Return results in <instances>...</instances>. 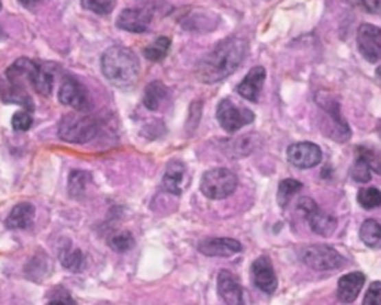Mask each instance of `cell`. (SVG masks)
<instances>
[{"label": "cell", "mask_w": 381, "mask_h": 305, "mask_svg": "<svg viewBox=\"0 0 381 305\" xmlns=\"http://www.w3.org/2000/svg\"><path fill=\"white\" fill-rule=\"evenodd\" d=\"M247 42L238 36L220 40L197 66V77L205 84H216L233 75L246 56Z\"/></svg>", "instance_id": "cell-1"}, {"label": "cell", "mask_w": 381, "mask_h": 305, "mask_svg": "<svg viewBox=\"0 0 381 305\" xmlns=\"http://www.w3.org/2000/svg\"><path fill=\"white\" fill-rule=\"evenodd\" d=\"M102 72L117 88H130L139 80V58L126 47H112L103 52Z\"/></svg>", "instance_id": "cell-2"}, {"label": "cell", "mask_w": 381, "mask_h": 305, "mask_svg": "<svg viewBox=\"0 0 381 305\" xmlns=\"http://www.w3.org/2000/svg\"><path fill=\"white\" fill-rule=\"evenodd\" d=\"M99 133V124L91 117L69 113L58 124V137L67 143H88Z\"/></svg>", "instance_id": "cell-3"}, {"label": "cell", "mask_w": 381, "mask_h": 305, "mask_svg": "<svg viewBox=\"0 0 381 305\" xmlns=\"http://www.w3.org/2000/svg\"><path fill=\"white\" fill-rule=\"evenodd\" d=\"M237 185L235 173L228 169H213L203 174L200 189L210 199H224L234 194Z\"/></svg>", "instance_id": "cell-4"}, {"label": "cell", "mask_w": 381, "mask_h": 305, "mask_svg": "<svg viewBox=\"0 0 381 305\" xmlns=\"http://www.w3.org/2000/svg\"><path fill=\"white\" fill-rule=\"evenodd\" d=\"M301 260L316 271H330L344 267L345 259L338 250L326 244H312L301 250Z\"/></svg>", "instance_id": "cell-5"}, {"label": "cell", "mask_w": 381, "mask_h": 305, "mask_svg": "<svg viewBox=\"0 0 381 305\" xmlns=\"http://www.w3.org/2000/svg\"><path fill=\"white\" fill-rule=\"evenodd\" d=\"M216 118L219 125L222 127L225 132L235 133L237 130L252 124L255 121V113L246 108H238L233 100L224 99L218 104Z\"/></svg>", "instance_id": "cell-6"}, {"label": "cell", "mask_w": 381, "mask_h": 305, "mask_svg": "<svg viewBox=\"0 0 381 305\" xmlns=\"http://www.w3.org/2000/svg\"><path fill=\"white\" fill-rule=\"evenodd\" d=\"M298 208L305 216L310 228H312V231L316 232L317 235H322V237H330V235H332L334 231L336 230L335 217L330 213L323 212L312 198H308V197L301 198L298 203Z\"/></svg>", "instance_id": "cell-7"}, {"label": "cell", "mask_w": 381, "mask_h": 305, "mask_svg": "<svg viewBox=\"0 0 381 305\" xmlns=\"http://www.w3.org/2000/svg\"><path fill=\"white\" fill-rule=\"evenodd\" d=\"M157 11L155 3H148L139 8H127L118 15L117 25L126 32L143 33L149 29Z\"/></svg>", "instance_id": "cell-8"}, {"label": "cell", "mask_w": 381, "mask_h": 305, "mask_svg": "<svg viewBox=\"0 0 381 305\" xmlns=\"http://www.w3.org/2000/svg\"><path fill=\"white\" fill-rule=\"evenodd\" d=\"M58 100L65 106L73 108L78 112H85L91 108L90 93L85 88V85L70 75L63 77L58 91Z\"/></svg>", "instance_id": "cell-9"}, {"label": "cell", "mask_w": 381, "mask_h": 305, "mask_svg": "<svg viewBox=\"0 0 381 305\" xmlns=\"http://www.w3.org/2000/svg\"><path fill=\"white\" fill-rule=\"evenodd\" d=\"M317 103H319V106L322 108V110L325 112V115L331 119V124L334 127L331 137H334L335 141L340 143H344L345 141H349L350 130H349L347 122H345L341 117L338 101L332 99L331 95H327V94H319Z\"/></svg>", "instance_id": "cell-10"}, {"label": "cell", "mask_w": 381, "mask_h": 305, "mask_svg": "<svg viewBox=\"0 0 381 305\" xmlns=\"http://www.w3.org/2000/svg\"><path fill=\"white\" fill-rule=\"evenodd\" d=\"M358 48L367 61L377 63L381 58V29L372 24H362L358 29Z\"/></svg>", "instance_id": "cell-11"}, {"label": "cell", "mask_w": 381, "mask_h": 305, "mask_svg": "<svg viewBox=\"0 0 381 305\" xmlns=\"http://www.w3.org/2000/svg\"><path fill=\"white\" fill-rule=\"evenodd\" d=\"M288 161L297 169H312L321 164L322 151L316 143L298 142L288 147Z\"/></svg>", "instance_id": "cell-12"}, {"label": "cell", "mask_w": 381, "mask_h": 305, "mask_svg": "<svg viewBox=\"0 0 381 305\" xmlns=\"http://www.w3.org/2000/svg\"><path fill=\"white\" fill-rule=\"evenodd\" d=\"M252 276L255 286L265 293H274L277 289V276L274 273L268 256H259L252 264Z\"/></svg>", "instance_id": "cell-13"}, {"label": "cell", "mask_w": 381, "mask_h": 305, "mask_svg": "<svg viewBox=\"0 0 381 305\" xmlns=\"http://www.w3.org/2000/svg\"><path fill=\"white\" fill-rule=\"evenodd\" d=\"M218 292L227 305H244L243 287L235 274L222 269L218 276Z\"/></svg>", "instance_id": "cell-14"}, {"label": "cell", "mask_w": 381, "mask_h": 305, "mask_svg": "<svg viewBox=\"0 0 381 305\" xmlns=\"http://www.w3.org/2000/svg\"><path fill=\"white\" fill-rule=\"evenodd\" d=\"M243 246L234 239H205L198 243V252L206 256L228 258L240 254Z\"/></svg>", "instance_id": "cell-15"}, {"label": "cell", "mask_w": 381, "mask_h": 305, "mask_svg": "<svg viewBox=\"0 0 381 305\" xmlns=\"http://www.w3.org/2000/svg\"><path fill=\"white\" fill-rule=\"evenodd\" d=\"M265 77H267V72H265V69L262 66L252 67L249 73L246 75L244 80L238 84L237 93L246 100L253 101V103L258 101L259 94L264 88Z\"/></svg>", "instance_id": "cell-16"}, {"label": "cell", "mask_w": 381, "mask_h": 305, "mask_svg": "<svg viewBox=\"0 0 381 305\" xmlns=\"http://www.w3.org/2000/svg\"><path fill=\"white\" fill-rule=\"evenodd\" d=\"M39 66H41L39 63H36V61H33L30 58H25V57L19 58L12 66L8 67V71H6L8 81H10V84H12V85L21 86V88H24V82L32 85L33 76L38 72Z\"/></svg>", "instance_id": "cell-17"}, {"label": "cell", "mask_w": 381, "mask_h": 305, "mask_svg": "<svg viewBox=\"0 0 381 305\" xmlns=\"http://www.w3.org/2000/svg\"><path fill=\"white\" fill-rule=\"evenodd\" d=\"M363 283H365V276L359 271L343 276L338 280V291H336L338 300L343 304L354 302L362 291Z\"/></svg>", "instance_id": "cell-18"}, {"label": "cell", "mask_w": 381, "mask_h": 305, "mask_svg": "<svg viewBox=\"0 0 381 305\" xmlns=\"http://www.w3.org/2000/svg\"><path fill=\"white\" fill-rule=\"evenodd\" d=\"M185 179H186V165L182 161H177V160L168 162L164 173V179H163V185L165 191L174 195H181L183 193Z\"/></svg>", "instance_id": "cell-19"}, {"label": "cell", "mask_w": 381, "mask_h": 305, "mask_svg": "<svg viewBox=\"0 0 381 305\" xmlns=\"http://www.w3.org/2000/svg\"><path fill=\"white\" fill-rule=\"evenodd\" d=\"M36 208L30 203H20L16 204L11 213L8 215L5 225L10 230H27L34 221Z\"/></svg>", "instance_id": "cell-20"}, {"label": "cell", "mask_w": 381, "mask_h": 305, "mask_svg": "<svg viewBox=\"0 0 381 305\" xmlns=\"http://www.w3.org/2000/svg\"><path fill=\"white\" fill-rule=\"evenodd\" d=\"M60 263L72 273H81L86 267L84 252L78 247H72L70 244L67 247H63L60 250Z\"/></svg>", "instance_id": "cell-21"}, {"label": "cell", "mask_w": 381, "mask_h": 305, "mask_svg": "<svg viewBox=\"0 0 381 305\" xmlns=\"http://www.w3.org/2000/svg\"><path fill=\"white\" fill-rule=\"evenodd\" d=\"M167 95H168L167 86L163 82L154 81L145 88L143 104L149 110H158L159 108H161V104L165 101Z\"/></svg>", "instance_id": "cell-22"}, {"label": "cell", "mask_w": 381, "mask_h": 305, "mask_svg": "<svg viewBox=\"0 0 381 305\" xmlns=\"http://www.w3.org/2000/svg\"><path fill=\"white\" fill-rule=\"evenodd\" d=\"M360 240L371 249H381V223L368 219L360 226Z\"/></svg>", "instance_id": "cell-23"}, {"label": "cell", "mask_w": 381, "mask_h": 305, "mask_svg": "<svg viewBox=\"0 0 381 305\" xmlns=\"http://www.w3.org/2000/svg\"><path fill=\"white\" fill-rule=\"evenodd\" d=\"M0 97L8 103L21 104V106H25L29 110H33V101L30 95L25 93V90L21 88V86H16L12 84L3 86V88H0Z\"/></svg>", "instance_id": "cell-24"}, {"label": "cell", "mask_w": 381, "mask_h": 305, "mask_svg": "<svg viewBox=\"0 0 381 305\" xmlns=\"http://www.w3.org/2000/svg\"><path fill=\"white\" fill-rule=\"evenodd\" d=\"M32 86L42 97H49L52 93V86H54V76L45 67L39 66L36 75L33 76Z\"/></svg>", "instance_id": "cell-25"}, {"label": "cell", "mask_w": 381, "mask_h": 305, "mask_svg": "<svg viewBox=\"0 0 381 305\" xmlns=\"http://www.w3.org/2000/svg\"><path fill=\"white\" fill-rule=\"evenodd\" d=\"M91 182V174L82 171V170H75L70 173L69 178V194L73 198H79L88 186V183Z\"/></svg>", "instance_id": "cell-26"}, {"label": "cell", "mask_w": 381, "mask_h": 305, "mask_svg": "<svg viewBox=\"0 0 381 305\" xmlns=\"http://www.w3.org/2000/svg\"><path fill=\"white\" fill-rule=\"evenodd\" d=\"M170 45H172L170 39L165 36H159L143 49V56L149 61H161L165 58L168 51H170Z\"/></svg>", "instance_id": "cell-27"}, {"label": "cell", "mask_w": 381, "mask_h": 305, "mask_svg": "<svg viewBox=\"0 0 381 305\" xmlns=\"http://www.w3.org/2000/svg\"><path fill=\"white\" fill-rule=\"evenodd\" d=\"M301 189H303V183H301L299 180H295V179L281 180L279 185V193H277L279 204L281 207H286L288 203L290 202V198L297 195Z\"/></svg>", "instance_id": "cell-28"}, {"label": "cell", "mask_w": 381, "mask_h": 305, "mask_svg": "<svg viewBox=\"0 0 381 305\" xmlns=\"http://www.w3.org/2000/svg\"><path fill=\"white\" fill-rule=\"evenodd\" d=\"M358 202L367 210L377 208L381 206V191L374 186L362 188L358 193Z\"/></svg>", "instance_id": "cell-29"}, {"label": "cell", "mask_w": 381, "mask_h": 305, "mask_svg": "<svg viewBox=\"0 0 381 305\" xmlns=\"http://www.w3.org/2000/svg\"><path fill=\"white\" fill-rule=\"evenodd\" d=\"M356 151H358V156H360V158L368 164L371 171H376L377 174H381V154L380 152L371 149V147H367V146H359Z\"/></svg>", "instance_id": "cell-30"}, {"label": "cell", "mask_w": 381, "mask_h": 305, "mask_svg": "<svg viewBox=\"0 0 381 305\" xmlns=\"http://www.w3.org/2000/svg\"><path fill=\"white\" fill-rule=\"evenodd\" d=\"M109 246L115 252H119V254H124V252H128L130 249H132V246H135V239H132L131 232L124 231V232H119L117 235H113V237H111Z\"/></svg>", "instance_id": "cell-31"}, {"label": "cell", "mask_w": 381, "mask_h": 305, "mask_svg": "<svg viewBox=\"0 0 381 305\" xmlns=\"http://www.w3.org/2000/svg\"><path fill=\"white\" fill-rule=\"evenodd\" d=\"M115 3H117V0H82V6L85 10L100 15L111 14Z\"/></svg>", "instance_id": "cell-32"}, {"label": "cell", "mask_w": 381, "mask_h": 305, "mask_svg": "<svg viewBox=\"0 0 381 305\" xmlns=\"http://www.w3.org/2000/svg\"><path fill=\"white\" fill-rule=\"evenodd\" d=\"M351 178L359 183H368L371 180V169L368 167V164L360 158V156H358L356 161L353 164Z\"/></svg>", "instance_id": "cell-33"}, {"label": "cell", "mask_w": 381, "mask_h": 305, "mask_svg": "<svg viewBox=\"0 0 381 305\" xmlns=\"http://www.w3.org/2000/svg\"><path fill=\"white\" fill-rule=\"evenodd\" d=\"M33 125V119L25 110L16 112L12 117V128L15 132H27Z\"/></svg>", "instance_id": "cell-34"}, {"label": "cell", "mask_w": 381, "mask_h": 305, "mask_svg": "<svg viewBox=\"0 0 381 305\" xmlns=\"http://www.w3.org/2000/svg\"><path fill=\"white\" fill-rule=\"evenodd\" d=\"M362 305H381V282L371 283Z\"/></svg>", "instance_id": "cell-35"}, {"label": "cell", "mask_w": 381, "mask_h": 305, "mask_svg": "<svg viewBox=\"0 0 381 305\" xmlns=\"http://www.w3.org/2000/svg\"><path fill=\"white\" fill-rule=\"evenodd\" d=\"M47 305H78V304L67 292L60 291L58 295H52L51 301Z\"/></svg>", "instance_id": "cell-36"}, {"label": "cell", "mask_w": 381, "mask_h": 305, "mask_svg": "<svg viewBox=\"0 0 381 305\" xmlns=\"http://www.w3.org/2000/svg\"><path fill=\"white\" fill-rule=\"evenodd\" d=\"M19 2L23 5V6H25V8H29V10H33L34 6H36L41 0H19Z\"/></svg>", "instance_id": "cell-37"}, {"label": "cell", "mask_w": 381, "mask_h": 305, "mask_svg": "<svg viewBox=\"0 0 381 305\" xmlns=\"http://www.w3.org/2000/svg\"><path fill=\"white\" fill-rule=\"evenodd\" d=\"M378 133H380V136H381V122H380V125H378Z\"/></svg>", "instance_id": "cell-38"}, {"label": "cell", "mask_w": 381, "mask_h": 305, "mask_svg": "<svg viewBox=\"0 0 381 305\" xmlns=\"http://www.w3.org/2000/svg\"><path fill=\"white\" fill-rule=\"evenodd\" d=\"M0 11H2V2H0Z\"/></svg>", "instance_id": "cell-39"}]
</instances>
